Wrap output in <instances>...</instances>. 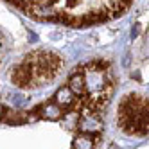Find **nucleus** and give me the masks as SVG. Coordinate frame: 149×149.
Instances as JSON below:
<instances>
[{
  "instance_id": "1",
  "label": "nucleus",
  "mask_w": 149,
  "mask_h": 149,
  "mask_svg": "<svg viewBox=\"0 0 149 149\" xmlns=\"http://www.w3.org/2000/svg\"><path fill=\"white\" fill-rule=\"evenodd\" d=\"M117 124L127 135H146L149 131V99L126 95L119 104Z\"/></svg>"
},
{
  "instance_id": "2",
  "label": "nucleus",
  "mask_w": 149,
  "mask_h": 149,
  "mask_svg": "<svg viewBox=\"0 0 149 149\" xmlns=\"http://www.w3.org/2000/svg\"><path fill=\"white\" fill-rule=\"evenodd\" d=\"M138 27H140V25H135V27H133V31H131V38H136V36H138Z\"/></svg>"
}]
</instances>
